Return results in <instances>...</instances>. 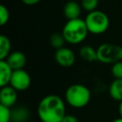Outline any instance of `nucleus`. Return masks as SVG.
<instances>
[{
  "mask_svg": "<svg viewBox=\"0 0 122 122\" xmlns=\"http://www.w3.org/2000/svg\"><path fill=\"white\" fill-rule=\"evenodd\" d=\"M84 20L88 28L89 33L94 35L106 32L110 27L109 16L102 10H95L93 11L88 12Z\"/></svg>",
  "mask_w": 122,
  "mask_h": 122,
  "instance_id": "obj_4",
  "label": "nucleus"
},
{
  "mask_svg": "<svg viewBox=\"0 0 122 122\" xmlns=\"http://www.w3.org/2000/svg\"><path fill=\"white\" fill-rule=\"evenodd\" d=\"M80 5L82 10H86L87 12H91L96 10L98 6V0H81Z\"/></svg>",
  "mask_w": 122,
  "mask_h": 122,
  "instance_id": "obj_17",
  "label": "nucleus"
},
{
  "mask_svg": "<svg viewBox=\"0 0 122 122\" xmlns=\"http://www.w3.org/2000/svg\"><path fill=\"white\" fill-rule=\"evenodd\" d=\"M8 64L11 67L13 71L15 70H21L24 69V67L27 64V57L24 52L20 51H13L10 53V55L5 59Z\"/></svg>",
  "mask_w": 122,
  "mask_h": 122,
  "instance_id": "obj_9",
  "label": "nucleus"
},
{
  "mask_svg": "<svg viewBox=\"0 0 122 122\" xmlns=\"http://www.w3.org/2000/svg\"><path fill=\"white\" fill-rule=\"evenodd\" d=\"M30 118V112L27 107L19 106L11 108V122H28Z\"/></svg>",
  "mask_w": 122,
  "mask_h": 122,
  "instance_id": "obj_11",
  "label": "nucleus"
},
{
  "mask_svg": "<svg viewBox=\"0 0 122 122\" xmlns=\"http://www.w3.org/2000/svg\"><path fill=\"white\" fill-rule=\"evenodd\" d=\"M66 114V102L57 94L44 96L37 105V115L41 122H61Z\"/></svg>",
  "mask_w": 122,
  "mask_h": 122,
  "instance_id": "obj_1",
  "label": "nucleus"
},
{
  "mask_svg": "<svg viewBox=\"0 0 122 122\" xmlns=\"http://www.w3.org/2000/svg\"><path fill=\"white\" fill-rule=\"evenodd\" d=\"M18 92L10 85L1 87L0 90V105L8 108H13L17 102Z\"/></svg>",
  "mask_w": 122,
  "mask_h": 122,
  "instance_id": "obj_8",
  "label": "nucleus"
},
{
  "mask_svg": "<svg viewBox=\"0 0 122 122\" xmlns=\"http://www.w3.org/2000/svg\"><path fill=\"white\" fill-rule=\"evenodd\" d=\"M111 73L114 79H122V60L112 65Z\"/></svg>",
  "mask_w": 122,
  "mask_h": 122,
  "instance_id": "obj_19",
  "label": "nucleus"
},
{
  "mask_svg": "<svg viewBox=\"0 0 122 122\" xmlns=\"http://www.w3.org/2000/svg\"><path fill=\"white\" fill-rule=\"evenodd\" d=\"M79 56L81 57L82 60H84L86 62H89V63L98 61L96 49H94L93 47H92L90 45H84L80 48Z\"/></svg>",
  "mask_w": 122,
  "mask_h": 122,
  "instance_id": "obj_13",
  "label": "nucleus"
},
{
  "mask_svg": "<svg viewBox=\"0 0 122 122\" xmlns=\"http://www.w3.org/2000/svg\"><path fill=\"white\" fill-rule=\"evenodd\" d=\"M0 122H11V109L0 105Z\"/></svg>",
  "mask_w": 122,
  "mask_h": 122,
  "instance_id": "obj_18",
  "label": "nucleus"
},
{
  "mask_svg": "<svg viewBox=\"0 0 122 122\" xmlns=\"http://www.w3.org/2000/svg\"><path fill=\"white\" fill-rule=\"evenodd\" d=\"M65 43H66V41H65V38H64V36H63L62 33L54 32L50 37V44L55 50H58L60 48H63L64 45H65Z\"/></svg>",
  "mask_w": 122,
  "mask_h": 122,
  "instance_id": "obj_16",
  "label": "nucleus"
},
{
  "mask_svg": "<svg viewBox=\"0 0 122 122\" xmlns=\"http://www.w3.org/2000/svg\"><path fill=\"white\" fill-rule=\"evenodd\" d=\"M92 98L91 90L80 83L71 84L69 86L64 94V100L66 104L73 109H82L86 107Z\"/></svg>",
  "mask_w": 122,
  "mask_h": 122,
  "instance_id": "obj_2",
  "label": "nucleus"
},
{
  "mask_svg": "<svg viewBox=\"0 0 122 122\" xmlns=\"http://www.w3.org/2000/svg\"><path fill=\"white\" fill-rule=\"evenodd\" d=\"M81 10H82L81 5H80L77 1H73V0L68 1V2L65 4L64 9H63L64 15H65V17H66L68 20L80 18Z\"/></svg>",
  "mask_w": 122,
  "mask_h": 122,
  "instance_id": "obj_10",
  "label": "nucleus"
},
{
  "mask_svg": "<svg viewBox=\"0 0 122 122\" xmlns=\"http://www.w3.org/2000/svg\"><path fill=\"white\" fill-rule=\"evenodd\" d=\"M13 70L6 60H0V87L10 85Z\"/></svg>",
  "mask_w": 122,
  "mask_h": 122,
  "instance_id": "obj_12",
  "label": "nucleus"
},
{
  "mask_svg": "<svg viewBox=\"0 0 122 122\" xmlns=\"http://www.w3.org/2000/svg\"><path fill=\"white\" fill-rule=\"evenodd\" d=\"M73 1H79V0H73ZM80 1H81V0H80Z\"/></svg>",
  "mask_w": 122,
  "mask_h": 122,
  "instance_id": "obj_25",
  "label": "nucleus"
},
{
  "mask_svg": "<svg viewBox=\"0 0 122 122\" xmlns=\"http://www.w3.org/2000/svg\"><path fill=\"white\" fill-rule=\"evenodd\" d=\"M54 59L55 62L63 68H70L73 66L76 60V56L74 51L68 48V47H63L55 51L54 52Z\"/></svg>",
  "mask_w": 122,
  "mask_h": 122,
  "instance_id": "obj_7",
  "label": "nucleus"
},
{
  "mask_svg": "<svg viewBox=\"0 0 122 122\" xmlns=\"http://www.w3.org/2000/svg\"><path fill=\"white\" fill-rule=\"evenodd\" d=\"M10 20V11L4 5L0 6V25L5 26Z\"/></svg>",
  "mask_w": 122,
  "mask_h": 122,
  "instance_id": "obj_20",
  "label": "nucleus"
},
{
  "mask_svg": "<svg viewBox=\"0 0 122 122\" xmlns=\"http://www.w3.org/2000/svg\"><path fill=\"white\" fill-rule=\"evenodd\" d=\"M61 122H79V120H78V118H77L75 115L67 113V114L64 116V118L62 119Z\"/></svg>",
  "mask_w": 122,
  "mask_h": 122,
  "instance_id": "obj_21",
  "label": "nucleus"
},
{
  "mask_svg": "<svg viewBox=\"0 0 122 122\" xmlns=\"http://www.w3.org/2000/svg\"><path fill=\"white\" fill-rule=\"evenodd\" d=\"M109 94L114 101H122V79H113L109 86Z\"/></svg>",
  "mask_w": 122,
  "mask_h": 122,
  "instance_id": "obj_14",
  "label": "nucleus"
},
{
  "mask_svg": "<svg viewBox=\"0 0 122 122\" xmlns=\"http://www.w3.org/2000/svg\"><path fill=\"white\" fill-rule=\"evenodd\" d=\"M112 122H122V117H117V118H115V119H113Z\"/></svg>",
  "mask_w": 122,
  "mask_h": 122,
  "instance_id": "obj_24",
  "label": "nucleus"
},
{
  "mask_svg": "<svg viewBox=\"0 0 122 122\" xmlns=\"http://www.w3.org/2000/svg\"><path fill=\"white\" fill-rule=\"evenodd\" d=\"M61 33L63 34L66 43L70 45H78L87 38L89 30L85 20L76 18L68 20L64 25Z\"/></svg>",
  "mask_w": 122,
  "mask_h": 122,
  "instance_id": "obj_3",
  "label": "nucleus"
},
{
  "mask_svg": "<svg viewBox=\"0 0 122 122\" xmlns=\"http://www.w3.org/2000/svg\"><path fill=\"white\" fill-rule=\"evenodd\" d=\"M31 84V77L30 73L24 69L15 70L12 72L10 85L17 92H24L30 88Z\"/></svg>",
  "mask_w": 122,
  "mask_h": 122,
  "instance_id": "obj_6",
  "label": "nucleus"
},
{
  "mask_svg": "<svg viewBox=\"0 0 122 122\" xmlns=\"http://www.w3.org/2000/svg\"><path fill=\"white\" fill-rule=\"evenodd\" d=\"M118 113H119V116L122 117V101H120L118 105Z\"/></svg>",
  "mask_w": 122,
  "mask_h": 122,
  "instance_id": "obj_23",
  "label": "nucleus"
},
{
  "mask_svg": "<svg viewBox=\"0 0 122 122\" xmlns=\"http://www.w3.org/2000/svg\"><path fill=\"white\" fill-rule=\"evenodd\" d=\"M41 0H21V2L27 6H33L40 2Z\"/></svg>",
  "mask_w": 122,
  "mask_h": 122,
  "instance_id": "obj_22",
  "label": "nucleus"
},
{
  "mask_svg": "<svg viewBox=\"0 0 122 122\" xmlns=\"http://www.w3.org/2000/svg\"><path fill=\"white\" fill-rule=\"evenodd\" d=\"M98 61L103 64H114L122 60V47L112 43H103L96 49Z\"/></svg>",
  "mask_w": 122,
  "mask_h": 122,
  "instance_id": "obj_5",
  "label": "nucleus"
},
{
  "mask_svg": "<svg viewBox=\"0 0 122 122\" xmlns=\"http://www.w3.org/2000/svg\"><path fill=\"white\" fill-rule=\"evenodd\" d=\"M11 43L8 36L0 35V60H5L11 52Z\"/></svg>",
  "mask_w": 122,
  "mask_h": 122,
  "instance_id": "obj_15",
  "label": "nucleus"
}]
</instances>
